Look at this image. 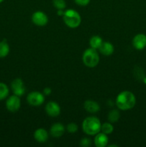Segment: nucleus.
<instances>
[{
  "mask_svg": "<svg viewBox=\"0 0 146 147\" xmlns=\"http://www.w3.org/2000/svg\"><path fill=\"white\" fill-rule=\"evenodd\" d=\"M64 131L65 129L63 124L60 123H55L50 128V134L52 137L60 138L64 134Z\"/></svg>",
  "mask_w": 146,
  "mask_h": 147,
  "instance_id": "nucleus-12",
  "label": "nucleus"
},
{
  "mask_svg": "<svg viewBox=\"0 0 146 147\" xmlns=\"http://www.w3.org/2000/svg\"><path fill=\"white\" fill-rule=\"evenodd\" d=\"M52 4L57 10H64L66 8V2L64 0H53Z\"/></svg>",
  "mask_w": 146,
  "mask_h": 147,
  "instance_id": "nucleus-21",
  "label": "nucleus"
},
{
  "mask_svg": "<svg viewBox=\"0 0 146 147\" xmlns=\"http://www.w3.org/2000/svg\"><path fill=\"white\" fill-rule=\"evenodd\" d=\"M9 90V88L5 83H0V100H4V98L8 96Z\"/></svg>",
  "mask_w": 146,
  "mask_h": 147,
  "instance_id": "nucleus-19",
  "label": "nucleus"
},
{
  "mask_svg": "<svg viewBox=\"0 0 146 147\" xmlns=\"http://www.w3.org/2000/svg\"><path fill=\"white\" fill-rule=\"evenodd\" d=\"M9 46L7 40H3L2 41L0 42V57L1 58L7 57L9 53Z\"/></svg>",
  "mask_w": 146,
  "mask_h": 147,
  "instance_id": "nucleus-17",
  "label": "nucleus"
},
{
  "mask_svg": "<svg viewBox=\"0 0 146 147\" xmlns=\"http://www.w3.org/2000/svg\"><path fill=\"white\" fill-rule=\"evenodd\" d=\"M64 14V11H63V10L62 9L57 10V14H58V16H62L63 17Z\"/></svg>",
  "mask_w": 146,
  "mask_h": 147,
  "instance_id": "nucleus-26",
  "label": "nucleus"
},
{
  "mask_svg": "<svg viewBox=\"0 0 146 147\" xmlns=\"http://www.w3.org/2000/svg\"><path fill=\"white\" fill-rule=\"evenodd\" d=\"M103 41L102 40L101 37L98 35H94L90 38V47L95 50H98L100 46L102 44Z\"/></svg>",
  "mask_w": 146,
  "mask_h": 147,
  "instance_id": "nucleus-16",
  "label": "nucleus"
},
{
  "mask_svg": "<svg viewBox=\"0 0 146 147\" xmlns=\"http://www.w3.org/2000/svg\"><path fill=\"white\" fill-rule=\"evenodd\" d=\"M45 98L43 93L38 91H33L29 93L27 97V101L30 106H40L44 102Z\"/></svg>",
  "mask_w": 146,
  "mask_h": 147,
  "instance_id": "nucleus-5",
  "label": "nucleus"
},
{
  "mask_svg": "<svg viewBox=\"0 0 146 147\" xmlns=\"http://www.w3.org/2000/svg\"><path fill=\"white\" fill-rule=\"evenodd\" d=\"M84 109L90 113H95L100 111V105L92 100H87L84 103Z\"/></svg>",
  "mask_w": 146,
  "mask_h": 147,
  "instance_id": "nucleus-15",
  "label": "nucleus"
},
{
  "mask_svg": "<svg viewBox=\"0 0 146 147\" xmlns=\"http://www.w3.org/2000/svg\"><path fill=\"white\" fill-rule=\"evenodd\" d=\"M91 144H92L91 139L87 137L82 138L80 142V145L82 147H89L91 146Z\"/></svg>",
  "mask_w": 146,
  "mask_h": 147,
  "instance_id": "nucleus-23",
  "label": "nucleus"
},
{
  "mask_svg": "<svg viewBox=\"0 0 146 147\" xmlns=\"http://www.w3.org/2000/svg\"><path fill=\"white\" fill-rule=\"evenodd\" d=\"M114 131V127L112 125L111 123H109V122H105L103 124H102L101 126V131L102 133L108 135L112 134Z\"/></svg>",
  "mask_w": 146,
  "mask_h": 147,
  "instance_id": "nucleus-20",
  "label": "nucleus"
},
{
  "mask_svg": "<svg viewBox=\"0 0 146 147\" xmlns=\"http://www.w3.org/2000/svg\"><path fill=\"white\" fill-rule=\"evenodd\" d=\"M31 21L35 25L39 27H44L48 22V17L44 12L37 11L31 15Z\"/></svg>",
  "mask_w": 146,
  "mask_h": 147,
  "instance_id": "nucleus-8",
  "label": "nucleus"
},
{
  "mask_svg": "<svg viewBox=\"0 0 146 147\" xmlns=\"http://www.w3.org/2000/svg\"><path fill=\"white\" fill-rule=\"evenodd\" d=\"M100 53L104 56H110L114 52V46L110 42H103L98 49Z\"/></svg>",
  "mask_w": 146,
  "mask_h": 147,
  "instance_id": "nucleus-14",
  "label": "nucleus"
},
{
  "mask_svg": "<svg viewBox=\"0 0 146 147\" xmlns=\"http://www.w3.org/2000/svg\"><path fill=\"white\" fill-rule=\"evenodd\" d=\"M63 20L67 27L72 29L77 28L81 24V17L77 11L74 9H67L64 11Z\"/></svg>",
  "mask_w": 146,
  "mask_h": 147,
  "instance_id": "nucleus-3",
  "label": "nucleus"
},
{
  "mask_svg": "<svg viewBox=\"0 0 146 147\" xmlns=\"http://www.w3.org/2000/svg\"><path fill=\"white\" fill-rule=\"evenodd\" d=\"M120 112L117 109H113V110L110 111L108 113V116H107V119H108L110 123H115V122H117L120 119Z\"/></svg>",
  "mask_w": 146,
  "mask_h": 147,
  "instance_id": "nucleus-18",
  "label": "nucleus"
},
{
  "mask_svg": "<svg viewBox=\"0 0 146 147\" xmlns=\"http://www.w3.org/2000/svg\"><path fill=\"white\" fill-rule=\"evenodd\" d=\"M67 130L69 133L74 134L78 130V126L75 123H70L67 126Z\"/></svg>",
  "mask_w": 146,
  "mask_h": 147,
  "instance_id": "nucleus-22",
  "label": "nucleus"
},
{
  "mask_svg": "<svg viewBox=\"0 0 146 147\" xmlns=\"http://www.w3.org/2000/svg\"><path fill=\"white\" fill-rule=\"evenodd\" d=\"M52 93V89L50 88H44V90H43V94L45 95V96H49L50 94H51Z\"/></svg>",
  "mask_w": 146,
  "mask_h": 147,
  "instance_id": "nucleus-25",
  "label": "nucleus"
},
{
  "mask_svg": "<svg viewBox=\"0 0 146 147\" xmlns=\"http://www.w3.org/2000/svg\"><path fill=\"white\" fill-rule=\"evenodd\" d=\"M45 111L47 114L51 117H57L61 112V109L58 103L54 101H50L47 103L45 106Z\"/></svg>",
  "mask_w": 146,
  "mask_h": 147,
  "instance_id": "nucleus-9",
  "label": "nucleus"
},
{
  "mask_svg": "<svg viewBox=\"0 0 146 147\" xmlns=\"http://www.w3.org/2000/svg\"><path fill=\"white\" fill-rule=\"evenodd\" d=\"M133 45L136 50H142L146 47V35L144 34H138L134 37L133 40Z\"/></svg>",
  "mask_w": 146,
  "mask_h": 147,
  "instance_id": "nucleus-10",
  "label": "nucleus"
},
{
  "mask_svg": "<svg viewBox=\"0 0 146 147\" xmlns=\"http://www.w3.org/2000/svg\"><path fill=\"white\" fill-rule=\"evenodd\" d=\"M34 138L37 142H39V143H45V142H47V141L48 140V132L46 131V129H43V128L37 129L34 133Z\"/></svg>",
  "mask_w": 146,
  "mask_h": 147,
  "instance_id": "nucleus-11",
  "label": "nucleus"
},
{
  "mask_svg": "<svg viewBox=\"0 0 146 147\" xmlns=\"http://www.w3.org/2000/svg\"><path fill=\"white\" fill-rule=\"evenodd\" d=\"M100 61V56L97 50L92 47L87 49L82 55V62L84 65L92 68L98 65Z\"/></svg>",
  "mask_w": 146,
  "mask_h": 147,
  "instance_id": "nucleus-4",
  "label": "nucleus"
},
{
  "mask_svg": "<svg viewBox=\"0 0 146 147\" xmlns=\"http://www.w3.org/2000/svg\"><path fill=\"white\" fill-rule=\"evenodd\" d=\"M6 107L9 112L15 113L21 107V100L19 96L16 95L11 96L6 101Z\"/></svg>",
  "mask_w": 146,
  "mask_h": 147,
  "instance_id": "nucleus-6",
  "label": "nucleus"
},
{
  "mask_svg": "<svg viewBox=\"0 0 146 147\" xmlns=\"http://www.w3.org/2000/svg\"><path fill=\"white\" fill-rule=\"evenodd\" d=\"M101 122L95 116L87 117L82 122V127L86 134L94 136L101 131Z\"/></svg>",
  "mask_w": 146,
  "mask_h": 147,
  "instance_id": "nucleus-2",
  "label": "nucleus"
},
{
  "mask_svg": "<svg viewBox=\"0 0 146 147\" xmlns=\"http://www.w3.org/2000/svg\"><path fill=\"white\" fill-rule=\"evenodd\" d=\"M109 139L107 137V135L104 133H100L97 134L94 137V143L97 147H104L107 145L108 144Z\"/></svg>",
  "mask_w": 146,
  "mask_h": 147,
  "instance_id": "nucleus-13",
  "label": "nucleus"
},
{
  "mask_svg": "<svg viewBox=\"0 0 146 147\" xmlns=\"http://www.w3.org/2000/svg\"><path fill=\"white\" fill-rule=\"evenodd\" d=\"M116 105L122 111H128L133 109L136 103V98L132 92L125 90L117 95Z\"/></svg>",
  "mask_w": 146,
  "mask_h": 147,
  "instance_id": "nucleus-1",
  "label": "nucleus"
},
{
  "mask_svg": "<svg viewBox=\"0 0 146 147\" xmlns=\"http://www.w3.org/2000/svg\"><path fill=\"white\" fill-rule=\"evenodd\" d=\"M74 2L79 6H82V7H84L90 4V0H74Z\"/></svg>",
  "mask_w": 146,
  "mask_h": 147,
  "instance_id": "nucleus-24",
  "label": "nucleus"
},
{
  "mask_svg": "<svg viewBox=\"0 0 146 147\" xmlns=\"http://www.w3.org/2000/svg\"><path fill=\"white\" fill-rule=\"evenodd\" d=\"M144 82L146 83V78H144Z\"/></svg>",
  "mask_w": 146,
  "mask_h": 147,
  "instance_id": "nucleus-27",
  "label": "nucleus"
},
{
  "mask_svg": "<svg viewBox=\"0 0 146 147\" xmlns=\"http://www.w3.org/2000/svg\"><path fill=\"white\" fill-rule=\"evenodd\" d=\"M3 1H4V0H0V3H1V2H2Z\"/></svg>",
  "mask_w": 146,
  "mask_h": 147,
  "instance_id": "nucleus-28",
  "label": "nucleus"
},
{
  "mask_svg": "<svg viewBox=\"0 0 146 147\" xmlns=\"http://www.w3.org/2000/svg\"><path fill=\"white\" fill-rule=\"evenodd\" d=\"M11 88L14 95L17 96H22L25 93L26 88L24 82L21 78H15L11 83Z\"/></svg>",
  "mask_w": 146,
  "mask_h": 147,
  "instance_id": "nucleus-7",
  "label": "nucleus"
}]
</instances>
